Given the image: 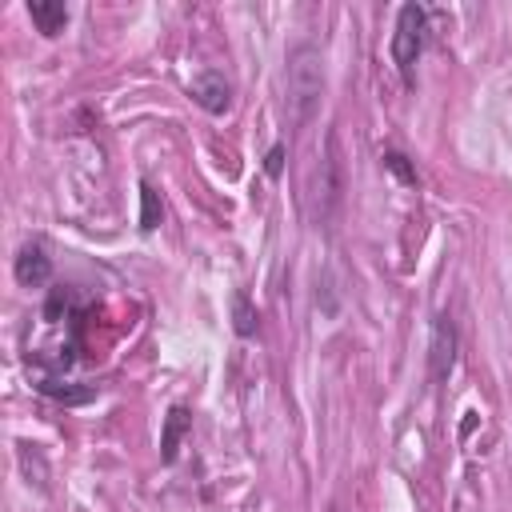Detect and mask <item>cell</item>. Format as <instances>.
<instances>
[{
    "label": "cell",
    "mask_w": 512,
    "mask_h": 512,
    "mask_svg": "<svg viewBox=\"0 0 512 512\" xmlns=\"http://www.w3.org/2000/svg\"><path fill=\"white\" fill-rule=\"evenodd\" d=\"M320 92H324V60L320 48L304 40L288 52V104L296 124H304L320 108Z\"/></svg>",
    "instance_id": "6da1fadb"
},
{
    "label": "cell",
    "mask_w": 512,
    "mask_h": 512,
    "mask_svg": "<svg viewBox=\"0 0 512 512\" xmlns=\"http://www.w3.org/2000/svg\"><path fill=\"white\" fill-rule=\"evenodd\" d=\"M340 200H344V164H340V140L336 132H328V144H324V156L312 172V184H308V212L316 220V228H332V216L340 212Z\"/></svg>",
    "instance_id": "7a4b0ae2"
},
{
    "label": "cell",
    "mask_w": 512,
    "mask_h": 512,
    "mask_svg": "<svg viewBox=\"0 0 512 512\" xmlns=\"http://www.w3.org/2000/svg\"><path fill=\"white\" fill-rule=\"evenodd\" d=\"M428 8L424 4H404L396 12V32H392V64L400 68L404 80H412V68L424 52V32H428Z\"/></svg>",
    "instance_id": "3957f363"
},
{
    "label": "cell",
    "mask_w": 512,
    "mask_h": 512,
    "mask_svg": "<svg viewBox=\"0 0 512 512\" xmlns=\"http://www.w3.org/2000/svg\"><path fill=\"white\" fill-rule=\"evenodd\" d=\"M456 348H460V336H456V324L448 312H436L432 320V340H428V364H432V380L444 384L452 364H456Z\"/></svg>",
    "instance_id": "277c9868"
},
{
    "label": "cell",
    "mask_w": 512,
    "mask_h": 512,
    "mask_svg": "<svg viewBox=\"0 0 512 512\" xmlns=\"http://www.w3.org/2000/svg\"><path fill=\"white\" fill-rule=\"evenodd\" d=\"M188 92H192V100H196L204 112H212V116H220V112L232 108V80H228L220 68H204V72L188 84Z\"/></svg>",
    "instance_id": "5b68a950"
},
{
    "label": "cell",
    "mask_w": 512,
    "mask_h": 512,
    "mask_svg": "<svg viewBox=\"0 0 512 512\" xmlns=\"http://www.w3.org/2000/svg\"><path fill=\"white\" fill-rule=\"evenodd\" d=\"M12 272H16V280H20L24 288H40V284H48V276H52V256H48V248H44L40 240H28V244L16 252Z\"/></svg>",
    "instance_id": "8992f818"
},
{
    "label": "cell",
    "mask_w": 512,
    "mask_h": 512,
    "mask_svg": "<svg viewBox=\"0 0 512 512\" xmlns=\"http://www.w3.org/2000/svg\"><path fill=\"white\" fill-rule=\"evenodd\" d=\"M28 16H32V24H36L44 36H60L64 24H68V8H64V4H52V0H32V4H28Z\"/></svg>",
    "instance_id": "52a82bcc"
},
{
    "label": "cell",
    "mask_w": 512,
    "mask_h": 512,
    "mask_svg": "<svg viewBox=\"0 0 512 512\" xmlns=\"http://www.w3.org/2000/svg\"><path fill=\"white\" fill-rule=\"evenodd\" d=\"M256 324H260V316H256L252 300L244 292H236L232 296V328H236V336H256Z\"/></svg>",
    "instance_id": "ba28073f"
},
{
    "label": "cell",
    "mask_w": 512,
    "mask_h": 512,
    "mask_svg": "<svg viewBox=\"0 0 512 512\" xmlns=\"http://www.w3.org/2000/svg\"><path fill=\"white\" fill-rule=\"evenodd\" d=\"M192 420H188V412L184 408H172L168 412V424H164V440H160V448H164V460H176V444H180V436H184V428H188Z\"/></svg>",
    "instance_id": "9c48e42d"
},
{
    "label": "cell",
    "mask_w": 512,
    "mask_h": 512,
    "mask_svg": "<svg viewBox=\"0 0 512 512\" xmlns=\"http://www.w3.org/2000/svg\"><path fill=\"white\" fill-rule=\"evenodd\" d=\"M160 216H164V204H160L156 188H152V184H140V228L152 232V228L160 224Z\"/></svg>",
    "instance_id": "30bf717a"
},
{
    "label": "cell",
    "mask_w": 512,
    "mask_h": 512,
    "mask_svg": "<svg viewBox=\"0 0 512 512\" xmlns=\"http://www.w3.org/2000/svg\"><path fill=\"white\" fill-rule=\"evenodd\" d=\"M384 168H392L404 184H416V172L408 168V156H400V152H384Z\"/></svg>",
    "instance_id": "8fae6325"
},
{
    "label": "cell",
    "mask_w": 512,
    "mask_h": 512,
    "mask_svg": "<svg viewBox=\"0 0 512 512\" xmlns=\"http://www.w3.org/2000/svg\"><path fill=\"white\" fill-rule=\"evenodd\" d=\"M280 168H284V144H272V152H268V160H264V172H268V176H280Z\"/></svg>",
    "instance_id": "7c38bea8"
}]
</instances>
